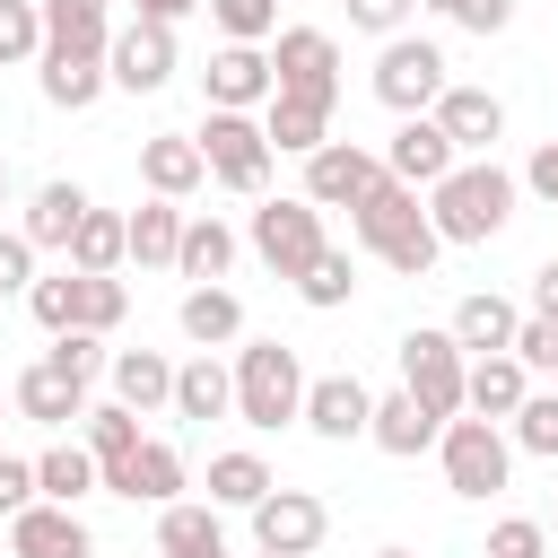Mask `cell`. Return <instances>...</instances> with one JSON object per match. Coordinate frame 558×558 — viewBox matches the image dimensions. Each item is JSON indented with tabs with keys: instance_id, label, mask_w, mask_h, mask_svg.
<instances>
[{
	"instance_id": "6da1fadb",
	"label": "cell",
	"mask_w": 558,
	"mask_h": 558,
	"mask_svg": "<svg viewBox=\"0 0 558 558\" xmlns=\"http://www.w3.org/2000/svg\"><path fill=\"white\" fill-rule=\"evenodd\" d=\"M514 192H523V183H514L497 157H453V174L427 183V227H436L445 244H488V235H506Z\"/></svg>"
},
{
	"instance_id": "7a4b0ae2",
	"label": "cell",
	"mask_w": 558,
	"mask_h": 558,
	"mask_svg": "<svg viewBox=\"0 0 558 558\" xmlns=\"http://www.w3.org/2000/svg\"><path fill=\"white\" fill-rule=\"evenodd\" d=\"M349 235H357L366 253H384L401 279H427V270H436V253H445V235L427 227L418 192H410V183H392V174H384V183L349 209Z\"/></svg>"
},
{
	"instance_id": "3957f363",
	"label": "cell",
	"mask_w": 558,
	"mask_h": 558,
	"mask_svg": "<svg viewBox=\"0 0 558 558\" xmlns=\"http://www.w3.org/2000/svg\"><path fill=\"white\" fill-rule=\"evenodd\" d=\"M296 410H305L296 349L288 340H235V418L253 436H279V427H296Z\"/></svg>"
},
{
	"instance_id": "277c9868",
	"label": "cell",
	"mask_w": 558,
	"mask_h": 558,
	"mask_svg": "<svg viewBox=\"0 0 558 558\" xmlns=\"http://www.w3.org/2000/svg\"><path fill=\"white\" fill-rule=\"evenodd\" d=\"M436 462H445V488L453 497H497L514 480V436L497 418H480V410H453L436 427Z\"/></svg>"
},
{
	"instance_id": "5b68a950",
	"label": "cell",
	"mask_w": 558,
	"mask_h": 558,
	"mask_svg": "<svg viewBox=\"0 0 558 558\" xmlns=\"http://www.w3.org/2000/svg\"><path fill=\"white\" fill-rule=\"evenodd\" d=\"M192 140H201V157H209V183H227V192H244V201L270 192V140H262V113H227V105H209Z\"/></svg>"
},
{
	"instance_id": "8992f818",
	"label": "cell",
	"mask_w": 558,
	"mask_h": 558,
	"mask_svg": "<svg viewBox=\"0 0 558 558\" xmlns=\"http://www.w3.org/2000/svg\"><path fill=\"white\" fill-rule=\"evenodd\" d=\"M244 244H253V253L270 262V279H288V288H296V279L314 270V253H323L331 235H323V209H314L305 192H279V201H262V209H253Z\"/></svg>"
},
{
	"instance_id": "52a82bcc",
	"label": "cell",
	"mask_w": 558,
	"mask_h": 558,
	"mask_svg": "<svg viewBox=\"0 0 558 558\" xmlns=\"http://www.w3.org/2000/svg\"><path fill=\"white\" fill-rule=\"evenodd\" d=\"M375 96H384L392 113H427V105L445 96V52H436L427 35H384V52H375Z\"/></svg>"
},
{
	"instance_id": "ba28073f",
	"label": "cell",
	"mask_w": 558,
	"mask_h": 558,
	"mask_svg": "<svg viewBox=\"0 0 558 558\" xmlns=\"http://www.w3.org/2000/svg\"><path fill=\"white\" fill-rule=\"evenodd\" d=\"M244 514H253V549H279V558H314L323 532H331V506H323L314 488H270V497H253Z\"/></svg>"
},
{
	"instance_id": "9c48e42d",
	"label": "cell",
	"mask_w": 558,
	"mask_h": 558,
	"mask_svg": "<svg viewBox=\"0 0 558 558\" xmlns=\"http://www.w3.org/2000/svg\"><path fill=\"white\" fill-rule=\"evenodd\" d=\"M262 52H270V78H279L288 96H323V105H340V44H331L323 26H279Z\"/></svg>"
},
{
	"instance_id": "30bf717a",
	"label": "cell",
	"mask_w": 558,
	"mask_h": 558,
	"mask_svg": "<svg viewBox=\"0 0 558 558\" xmlns=\"http://www.w3.org/2000/svg\"><path fill=\"white\" fill-rule=\"evenodd\" d=\"M462 340L453 331H401V392H418L436 418H453L462 410Z\"/></svg>"
},
{
	"instance_id": "8fae6325",
	"label": "cell",
	"mask_w": 558,
	"mask_h": 558,
	"mask_svg": "<svg viewBox=\"0 0 558 558\" xmlns=\"http://www.w3.org/2000/svg\"><path fill=\"white\" fill-rule=\"evenodd\" d=\"M375 183H384V157L357 148V140H323V148L305 157V201H314V209H357Z\"/></svg>"
},
{
	"instance_id": "7c38bea8",
	"label": "cell",
	"mask_w": 558,
	"mask_h": 558,
	"mask_svg": "<svg viewBox=\"0 0 558 558\" xmlns=\"http://www.w3.org/2000/svg\"><path fill=\"white\" fill-rule=\"evenodd\" d=\"M105 78H113L122 96H157V87L174 78V26H148V17H131V26L105 44Z\"/></svg>"
},
{
	"instance_id": "4fadbf2b",
	"label": "cell",
	"mask_w": 558,
	"mask_h": 558,
	"mask_svg": "<svg viewBox=\"0 0 558 558\" xmlns=\"http://www.w3.org/2000/svg\"><path fill=\"white\" fill-rule=\"evenodd\" d=\"M9 558H96V532L78 523V506L35 497V506L9 514Z\"/></svg>"
},
{
	"instance_id": "5bb4252c",
	"label": "cell",
	"mask_w": 558,
	"mask_h": 558,
	"mask_svg": "<svg viewBox=\"0 0 558 558\" xmlns=\"http://www.w3.org/2000/svg\"><path fill=\"white\" fill-rule=\"evenodd\" d=\"M270 87H279V78H270V52H262V44H218L209 70H201V96L227 105V113H262Z\"/></svg>"
},
{
	"instance_id": "9a60e30c",
	"label": "cell",
	"mask_w": 558,
	"mask_h": 558,
	"mask_svg": "<svg viewBox=\"0 0 558 558\" xmlns=\"http://www.w3.org/2000/svg\"><path fill=\"white\" fill-rule=\"evenodd\" d=\"M427 113H436V131L453 140V157H488V148L506 140V105H497L488 87H462V78H445V96H436Z\"/></svg>"
},
{
	"instance_id": "2e32d148",
	"label": "cell",
	"mask_w": 558,
	"mask_h": 558,
	"mask_svg": "<svg viewBox=\"0 0 558 558\" xmlns=\"http://www.w3.org/2000/svg\"><path fill=\"white\" fill-rule=\"evenodd\" d=\"M366 410H375V392H366L357 375H305L296 427H314L323 445H357V436H366Z\"/></svg>"
},
{
	"instance_id": "e0dca14e",
	"label": "cell",
	"mask_w": 558,
	"mask_h": 558,
	"mask_svg": "<svg viewBox=\"0 0 558 558\" xmlns=\"http://www.w3.org/2000/svg\"><path fill=\"white\" fill-rule=\"evenodd\" d=\"M105 488H113V497H131V506H166V497H183V488H192V471H183V453H174L166 436H140V445L105 471Z\"/></svg>"
},
{
	"instance_id": "ac0fdd59",
	"label": "cell",
	"mask_w": 558,
	"mask_h": 558,
	"mask_svg": "<svg viewBox=\"0 0 558 558\" xmlns=\"http://www.w3.org/2000/svg\"><path fill=\"white\" fill-rule=\"evenodd\" d=\"M384 174L410 183V192H427V183L453 174V140L436 131V113H401V131H392V148H384Z\"/></svg>"
},
{
	"instance_id": "d6986e66",
	"label": "cell",
	"mask_w": 558,
	"mask_h": 558,
	"mask_svg": "<svg viewBox=\"0 0 558 558\" xmlns=\"http://www.w3.org/2000/svg\"><path fill=\"white\" fill-rule=\"evenodd\" d=\"M140 183H148L157 201H192V192L209 183L201 140H192V131H148V140H140Z\"/></svg>"
},
{
	"instance_id": "ffe728a7",
	"label": "cell",
	"mask_w": 558,
	"mask_h": 558,
	"mask_svg": "<svg viewBox=\"0 0 558 558\" xmlns=\"http://www.w3.org/2000/svg\"><path fill=\"white\" fill-rule=\"evenodd\" d=\"M262 140H270V157H314V148L331 140V105H323V96H288V87H270V105H262Z\"/></svg>"
},
{
	"instance_id": "44dd1931",
	"label": "cell",
	"mask_w": 558,
	"mask_h": 558,
	"mask_svg": "<svg viewBox=\"0 0 558 558\" xmlns=\"http://www.w3.org/2000/svg\"><path fill=\"white\" fill-rule=\"evenodd\" d=\"M523 392H532V375H523L514 349H488V357L462 366V410H480V418H497V427L523 410Z\"/></svg>"
},
{
	"instance_id": "7402d4cb",
	"label": "cell",
	"mask_w": 558,
	"mask_h": 558,
	"mask_svg": "<svg viewBox=\"0 0 558 558\" xmlns=\"http://www.w3.org/2000/svg\"><path fill=\"white\" fill-rule=\"evenodd\" d=\"M9 410H17V418H35V427H78V410H87V384H70L52 357H35V366L9 384Z\"/></svg>"
},
{
	"instance_id": "603a6c76",
	"label": "cell",
	"mask_w": 558,
	"mask_h": 558,
	"mask_svg": "<svg viewBox=\"0 0 558 558\" xmlns=\"http://www.w3.org/2000/svg\"><path fill=\"white\" fill-rule=\"evenodd\" d=\"M96 201L61 174V183H35V201H26V218H17V235L35 244V253H70V235H78V218H87Z\"/></svg>"
},
{
	"instance_id": "cb8c5ba5",
	"label": "cell",
	"mask_w": 558,
	"mask_h": 558,
	"mask_svg": "<svg viewBox=\"0 0 558 558\" xmlns=\"http://www.w3.org/2000/svg\"><path fill=\"white\" fill-rule=\"evenodd\" d=\"M174 323H183V340H192V349H235V340H244V296H235V288H218V279H201V288H183Z\"/></svg>"
},
{
	"instance_id": "d4e9b609",
	"label": "cell",
	"mask_w": 558,
	"mask_h": 558,
	"mask_svg": "<svg viewBox=\"0 0 558 558\" xmlns=\"http://www.w3.org/2000/svg\"><path fill=\"white\" fill-rule=\"evenodd\" d=\"M166 410H174V418H192V427L227 418V410H235V366H218V349L183 357V366H174V401H166Z\"/></svg>"
},
{
	"instance_id": "484cf974",
	"label": "cell",
	"mask_w": 558,
	"mask_h": 558,
	"mask_svg": "<svg viewBox=\"0 0 558 558\" xmlns=\"http://www.w3.org/2000/svg\"><path fill=\"white\" fill-rule=\"evenodd\" d=\"M436 427H445V418H436L418 392H384V401L366 410V445H384V453H401V462H410V453H427V445H436Z\"/></svg>"
},
{
	"instance_id": "4316f807",
	"label": "cell",
	"mask_w": 558,
	"mask_h": 558,
	"mask_svg": "<svg viewBox=\"0 0 558 558\" xmlns=\"http://www.w3.org/2000/svg\"><path fill=\"white\" fill-rule=\"evenodd\" d=\"M35 70H44V105H61V113H87L113 78H105V52H35Z\"/></svg>"
},
{
	"instance_id": "83f0119b",
	"label": "cell",
	"mask_w": 558,
	"mask_h": 558,
	"mask_svg": "<svg viewBox=\"0 0 558 558\" xmlns=\"http://www.w3.org/2000/svg\"><path fill=\"white\" fill-rule=\"evenodd\" d=\"M122 244H131V262L140 270H174V244H183V201H140L131 218H122Z\"/></svg>"
},
{
	"instance_id": "f1b7e54d",
	"label": "cell",
	"mask_w": 558,
	"mask_h": 558,
	"mask_svg": "<svg viewBox=\"0 0 558 558\" xmlns=\"http://www.w3.org/2000/svg\"><path fill=\"white\" fill-rule=\"evenodd\" d=\"M174 270L201 288V279H227L235 270V227L209 218V209H183V244H174Z\"/></svg>"
},
{
	"instance_id": "f546056e",
	"label": "cell",
	"mask_w": 558,
	"mask_h": 558,
	"mask_svg": "<svg viewBox=\"0 0 558 558\" xmlns=\"http://www.w3.org/2000/svg\"><path fill=\"white\" fill-rule=\"evenodd\" d=\"M105 375H113V401H131L140 418L174 401V357H157V349H113Z\"/></svg>"
},
{
	"instance_id": "4dcf8cb0",
	"label": "cell",
	"mask_w": 558,
	"mask_h": 558,
	"mask_svg": "<svg viewBox=\"0 0 558 558\" xmlns=\"http://www.w3.org/2000/svg\"><path fill=\"white\" fill-rule=\"evenodd\" d=\"M514 323H523V314H514L497 288H480V296H462V305H453V323H445V331L462 340V357H488V349H514Z\"/></svg>"
},
{
	"instance_id": "1f68e13d",
	"label": "cell",
	"mask_w": 558,
	"mask_h": 558,
	"mask_svg": "<svg viewBox=\"0 0 558 558\" xmlns=\"http://www.w3.org/2000/svg\"><path fill=\"white\" fill-rule=\"evenodd\" d=\"M35 497H52V506L96 497V453H87L78 436H52V445L35 453Z\"/></svg>"
},
{
	"instance_id": "d6a6232c",
	"label": "cell",
	"mask_w": 558,
	"mask_h": 558,
	"mask_svg": "<svg viewBox=\"0 0 558 558\" xmlns=\"http://www.w3.org/2000/svg\"><path fill=\"white\" fill-rule=\"evenodd\" d=\"M131 314V288H122V270H70V331H113Z\"/></svg>"
},
{
	"instance_id": "836d02e7",
	"label": "cell",
	"mask_w": 558,
	"mask_h": 558,
	"mask_svg": "<svg viewBox=\"0 0 558 558\" xmlns=\"http://www.w3.org/2000/svg\"><path fill=\"white\" fill-rule=\"evenodd\" d=\"M157 549H166V558L227 549V532H218V506H209V497H166V506H157Z\"/></svg>"
},
{
	"instance_id": "e575fe53",
	"label": "cell",
	"mask_w": 558,
	"mask_h": 558,
	"mask_svg": "<svg viewBox=\"0 0 558 558\" xmlns=\"http://www.w3.org/2000/svg\"><path fill=\"white\" fill-rule=\"evenodd\" d=\"M35 9H44V44L52 52H105L113 44L105 0H35Z\"/></svg>"
},
{
	"instance_id": "d590c367",
	"label": "cell",
	"mask_w": 558,
	"mask_h": 558,
	"mask_svg": "<svg viewBox=\"0 0 558 558\" xmlns=\"http://www.w3.org/2000/svg\"><path fill=\"white\" fill-rule=\"evenodd\" d=\"M78 445L96 453V488H105V471L140 445V410H131V401H96V410H78Z\"/></svg>"
},
{
	"instance_id": "8d00e7d4",
	"label": "cell",
	"mask_w": 558,
	"mask_h": 558,
	"mask_svg": "<svg viewBox=\"0 0 558 558\" xmlns=\"http://www.w3.org/2000/svg\"><path fill=\"white\" fill-rule=\"evenodd\" d=\"M270 488H279V480H270L262 453H244V445H235V453H209V506H235V514H244V506L270 497Z\"/></svg>"
},
{
	"instance_id": "74e56055",
	"label": "cell",
	"mask_w": 558,
	"mask_h": 558,
	"mask_svg": "<svg viewBox=\"0 0 558 558\" xmlns=\"http://www.w3.org/2000/svg\"><path fill=\"white\" fill-rule=\"evenodd\" d=\"M122 262H131L122 218H113V209H87V218H78V235H70V270H122Z\"/></svg>"
},
{
	"instance_id": "f35d334b",
	"label": "cell",
	"mask_w": 558,
	"mask_h": 558,
	"mask_svg": "<svg viewBox=\"0 0 558 558\" xmlns=\"http://www.w3.org/2000/svg\"><path fill=\"white\" fill-rule=\"evenodd\" d=\"M296 296H305L314 314H331V305H349V296H357V262H349L340 244H323V253H314V270L296 279Z\"/></svg>"
},
{
	"instance_id": "ab89813d",
	"label": "cell",
	"mask_w": 558,
	"mask_h": 558,
	"mask_svg": "<svg viewBox=\"0 0 558 558\" xmlns=\"http://www.w3.org/2000/svg\"><path fill=\"white\" fill-rule=\"evenodd\" d=\"M506 436H514L523 453H541V462H558V392H523V410L506 418Z\"/></svg>"
},
{
	"instance_id": "60d3db41",
	"label": "cell",
	"mask_w": 558,
	"mask_h": 558,
	"mask_svg": "<svg viewBox=\"0 0 558 558\" xmlns=\"http://www.w3.org/2000/svg\"><path fill=\"white\" fill-rule=\"evenodd\" d=\"M201 9L218 17L227 44H270L279 35V0H201Z\"/></svg>"
},
{
	"instance_id": "b9f144b4",
	"label": "cell",
	"mask_w": 558,
	"mask_h": 558,
	"mask_svg": "<svg viewBox=\"0 0 558 558\" xmlns=\"http://www.w3.org/2000/svg\"><path fill=\"white\" fill-rule=\"evenodd\" d=\"M35 52H44V9L35 0H0V70H17Z\"/></svg>"
},
{
	"instance_id": "7bdbcfd3",
	"label": "cell",
	"mask_w": 558,
	"mask_h": 558,
	"mask_svg": "<svg viewBox=\"0 0 558 558\" xmlns=\"http://www.w3.org/2000/svg\"><path fill=\"white\" fill-rule=\"evenodd\" d=\"M44 357H52V366H61V375H70V384H96V375H105V357H113V349H105V340H96V331H52V349H44Z\"/></svg>"
},
{
	"instance_id": "ee69618b",
	"label": "cell",
	"mask_w": 558,
	"mask_h": 558,
	"mask_svg": "<svg viewBox=\"0 0 558 558\" xmlns=\"http://www.w3.org/2000/svg\"><path fill=\"white\" fill-rule=\"evenodd\" d=\"M480 558H549V523L506 514V523H488V549H480Z\"/></svg>"
},
{
	"instance_id": "f6af8a7d",
	"label": "cell",
	"mask_w": 558,
	"mask_h": 558,
	"mask_svg": "<svg viewBox=\"0 0 558 558\" xmlns=\"http://www.w3.org/2000/svg\"><path fill=\"white\" fill-rule=\"evenodd\" d=\"M514 357H523V375H558V314H523L514 323Z\"/></svg>"
},
{
	"instance_id": "bcb514c9",
	"label": "cell",
	"mask_w": 558,
	"mask_h": 558,
	"mask_svg": "<svg viewBox=\"0 0 558 558\" xmlns=\"http://www.w3.org/2000/svg\"><path fill=\"white\" fill-rule=\"evenodd\" d=\"M436 17H453V26H471V35H506L514 26V0H427Z\"/></svg>"
},
{
	"instance_id": "7dc6e473",
	"label": "cell",
	"mask_w": 558,
	"mask_h": 558,
	"mask_svg": "<svg viewBox=\"0 0 558 558\" xmlns=\"http://www.w3.org/2000/svg\"><path fill=\"white\" fill-rule=\"evenodd\" d=\"M26 314H35L44 331H70V262H61L52 279H35V288H26Z\"/></svg>"
},
{
	"instance_id": "c3c4849f",
	"label": "cell",
	"mask_w": 558,
	"mask_h": 558,
	"mask_svg": "<svg viewBox=\"0 0 558 558\" xmlns=\"http://www.w3.org/2000/svg\"><path fill=\"white\" fill-rule=\"evenodd\" d=\"M26 288H35V244L9 227L0 235V296H26Z\"/></svg>"
},
{
	"instance_id": "681fc988",
	"label": "cell",
	"mask_w": 558,
	"mask_h": 558,
	"mask_svg": "<svg viewBox=\"0 0 558 558\" xmlns=\"http://www.w3.org/2000/svg\"><path fill=\"white\" fill-rule=\"evenodd\" d=\"M410 9H418V0H349V26H357V35H401Z\"/></svg>"
},
{
	"instance_id": "f907efd6",
	"label": "cell",
	"mask_w": 558,
	"mask_h": 558,
	"mask_svg": "<svg viewBox=\"0 0 558 558\" xmlns=\"http://www.w3.org/2000/svg\"><path fill=\"white\" fill-rule=\"evenodd\" d=\"M17 506H35V462H17V453H0V523H9Z\"/></svg>"
},
{
	"instance_id": "816d5d0a",
	"label": "cell",
	"mask_w": 558,
	"mask_h": 558,
	"mask_svg": "<svg viewBox=\"0 0 558 558\" xmlns=\"http://www.w3.org/2000/svg\"><path fill=\"white\" fill-rule=\"evenodd\" d=\"M523 192H541V201L558 209V140H541V148H532V166H523Z\"/></svg>"
},
{
	"instance_id": "f5cc1de1",
	"label": "cell",
	"mask_w": 558,
	"mask_h": 558,
	"mask_svg": "<svg viewBox=\"0 0 558 558\" xmlns=\"http://www.w3.org/2000/svg\"><path fill=\"white\" fill-rule=\"evenodd\" d=\"M201 0H131V17H148V26H183Z\"/></svg>"
},
{
	"instance_id": "db71d44e",
	"label": "cell",
	"mask_w": 558,
	"mask_h": 558,
	"mask_svg": "<svg viewBox=\"0 0 558 558\" xmlns=\"http://www.w3.org/2000/svg\"><path fill=\"white\" fill-rule=\"evenodd\" d=\"M532 314H558V262L532 270Z\"/></svg>"
},
{
	"instance_id": "11a10c76",
	"label": "cell",
	"mask_w": 558,
	"mask_h": 558,
	"mask_svg": "<svg viewBox=\"0 0 558 558\" xmlns=\"http://www.w3.org/2000/svg\"><path fill=\"white\" fill-rule=\"evenodd\" d=\"M0 201H9V157H0Z\"/></svg>"
},
{
	"instance_id": "9f6ffc18",
	"label": "cell",
	"mask_w": 558,
	"mask_h": 558,
	"mask_svg": "<svg viewBox=\"0 0 558 558\" xmlns=\"http://www.w3.org/2000/svg\"><path fill=\"white\" fill-rule=\"evenodd\" d=\"M375 558H418V549H375Z\"/></svg>"
},
{
	"instance_id": "6f0895ef",
	"label": "cell",
	"mask_w": 558,
	"mask_h": 558,
	"mask_svg": "<svg viewBox=\"0 0 558 558\" xmlns=\"http://www.w3.org/2000/svg\"><path fill=\"white\" fill-rule=\"evenodd\" d=\"M192 558H227V549H192Z\"/></svg>"
},
{
	"instance_id": "680465c9",
	"label": "cell",
	"mask_w": 558,
	"mask_h": 558,
	"mask_svg": "<svg viewBox=\"0 0 558 558\" xmlns=\"http://www.w3.org/2000/svg\"><path fill=\"white\" fill-rule=\"evenodd\" d=\"M253 558H279V549H253Z\"/></svg>"
},
{
	"instance_id": "91938a15",
	"label": "cell",
	"mask_w": 558,
	"mask_h": 558,
	"mask_svg": "<svg viewBox=\"0 0 558 558\" xmlns=\"http://www.w3.org/2000/svg\"><path fill=\"white\" fill-rule=\"evenodd\" d=\"M0 418H9V392H0Z\"/></svg>"
},
{
	"instance_id": "94428289",
	"label": "cell",
	"mask_w": 558,
	"mask_h": 558,
	"mask_svg": "<svg viewBox=\"0 0 558 558\" xmlns=\"http://www.w3.org/2000/svg\"><path fill=\"white\" fill-rule=\"evenodd\" d=\"M549 532H558V514H549Z\"/></svg>"
}]
</instances>
